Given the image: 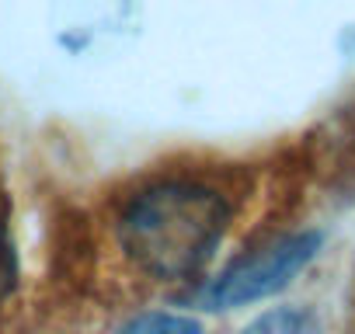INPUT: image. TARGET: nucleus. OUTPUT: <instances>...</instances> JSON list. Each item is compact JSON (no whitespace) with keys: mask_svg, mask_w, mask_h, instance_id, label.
Returning a JSON list of instances; mask_svg holds the SVG:
<instances>
[{"mask_svg":"<svg viewBox=\"0 0 355 334\" xmlns=\"http://www.w3.org/2000/svg\"><path fill=\"white\" fill-rule=\"evenodd\" d=\"M244 334H320V324L310 310L279 306V310H268L265 317H258Z\"/></svg>","mask_w":355,"mask_h":334,"instance_id":"nucleus-3","label":"nucleus"},{"mask_svg":"<svg viewBox=\"0 0 355 334\" xmlns=\"http://www.w3.org/2000/svg\"><path fill=\"white\" fill-rule=\"evenodd\" d=\"M18 279V261H15V244H11V230H8V216L0 209V299L15 289Z\"/></svg>","mask_w":355,"mask_h":334,"instance_id":"nucleus-5","label":"nucleus"},{"mask_svg":"<svg viewBox=\"0 0 355 334\" xmlns=\"http://www.w3.org/2000/svg\"><path fill=\"white\" fill-rule=\"evenodd\" d=\"M119 334H202V327L192 317H178V313H143L129 320Z\"/></svg>","mask_w":355,"mask_h":334,"instance_id":"nucleus-4","label":"nucleus"},{"mask_svg":"<svg viewBox=\"0 0 355 334\" xmlns=\"http://www.w3.org/2000/svg\"><path fill=\"white\" fill-rule=\"evenodd\" d=\"M227 202L202 185L167 182L139 192L122 220L119 237L125 254L160 279L199 272L227 230Z\"/></svg>","mask_w":355,"mask_h":334,"instance_id":"nucleus-1","label":"nucleus"},{"mask_svg":"<svg viewBox=\"0 0 355 334\" xmlns=\"http://www.w3.org/2000/svg\"><path fill=\"white\" fill-rule=\"evenodd\" d=\"M320 247V234H293L282 237L241 261H234L209 289H206V306L213 310H230L241 303H254L279 285H286Z\"/></svg>","mask_w":355,"mask_h":334,"instance_id":"nucleus-2","label":"nucleus"}]
</instances>
